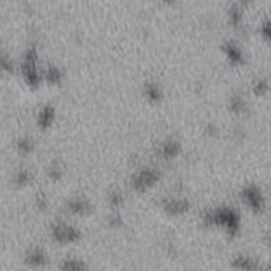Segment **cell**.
Here are the masks:
<instances>
[{"label":"cell","mask_w":271,"mask_h":271,"mask_svg":"<svg viewBox=\"0 0 271 271\" xmlns=\"http://www.w3.org/2000/svg\"><path fill=\"white\" fill-rule=\"evenodd\" d=\"M62 176H64V170H62V166L59 164H52L50 166V170H48V178L52 181V182H58L62 180Z\"/></svg>","instance_id":"23"},{"label":"cell","mask_w":271,"mask_h":271,"mask_svg":"<svg viewBox=\"0 0 271 271\" xmlns=\"http://www.w3.org/2000/svg\"><path fill=\"white\" fill-rule=\"evenodd\" d=\"M65 208H67V211L74 218H86L92 212V204L89 203V200L81 198V197H74L68 200L67 204H65Z\"/></svg>","instance_id":"7"},{"label":"cell","mask_w":271,"mask_h":271,"mask_svg":"<svg viewBox=\"0 0 271 271\" xmlns=\"http://www.w3.org/2000/svg\"><path fill=\"white\" fill-rule=\"evenodd\" d=\"M16 149L20 151L22 156H29L34 152V142L30 138H21V140H18V143H16Z\"/></svg>","instance_id":"20"},{"label":"cell","mask_w":271,"mask_h":271,"mask_svg":"<svg viewBox=\"0 0 271 271\" xmlns=\"http://www.w3.org/2000/svg\"><path fill=\"white\" fill-rule=\"evenodd\" d=\"M241 198L248 204V208L252 212L260 214L265 210V197L264 194H262V189L256 184H248L246 188L241 190Z\"/></svg>","instance_id":"5"},{"label":"cell","mask_w":271,"mask_h":271,"mask_svg":"<svg viewBox=\"0 0 271 271\" xmlns=\"http://www.w3.org/2000/svg\"><path fill=\"white\" fill-rule=\"evenodd\" d=\"M203 224L206 227H222L228 235L235 236L240 232L241 227V219L240 214L228 206H220L212 211H208L203 216Z\"/></svg>","instance_id":"1"},{"label":"cell","mask_w":271,"mask_h":271,"mask_svg":"<svg viewBox=\"0 0 271 271\" xmlns=\"http://www.w3.org/2000/svg\"><path fill=\"white\" fill-rule=\"evenodd\" d=\"M165 4H168V5H172V4H174V0H164Z\"/></svg>","instance_id":"28"},{"label":"cell","mask_w":271,"mask_h":271,"mask_svg":"<svg viewBox=\"0 0 271 271\" xmlns=\"http://www.w3.org/2000/svg\"><path fill=\"white\" fill-rule=\"evenodd\" d=\"M232 266L236 268V270H241V271H254V270H258V268H260L258 262H256L252 257L244 256V254L233 257Z\"/></svg>","instance_id":"11"},{"label":"cell","mask_w":271,"mask_h":271,"mask_svg":"<svg viewBox=\"0 0 271 271\" xmlns=\"http://www.w3.org/2000/svg\"><path fill=\"white\" fill-rule=\"evenodd\" d=\"M224 54H226L227 60L233 65V67H241V65H244L246 62V58H244V52L241 51V48L233 42H227L224 44L222 48Z\"/></svg>","instance_id":"8"},{"label":"cell","mask_w":271,"mask_h":271,"mask_svg":"<svg viewBox=\"0 0 271 271\" xmlns=\"http://www.w3.org/2000/svg\"><path fill=\"white\" fill-rule=\"evenodd\" d=\"M268 90H270V82L266 78H258L252 84V92H254V96L257 97H265L268 94Z\"/></svg>","instance_id":"18"},{"label":"cell","mask_w":271,"mask_h":271,"mask_svg":"<svg viewBox=\"0 0 271 271\" xmlns=\"http://www.w3.org/2000/svg\"><path fill=\"white\" fill-rule=\"evenodd\" d=\"M181 154V143L178 140H166L160 146V156L165 160H172Z\"/></svg>","instance_id":"10"},{"label":"cell","mask_w":271,"mask_h":271,"mask_svg":"<svg viewBox=\"0 0 271 271\" xmlns=\"http://www.w3.org/2000/svg\"><path fill=\"white\" fill-rule=\"evenodd\" d=\"M258 32H260L262 38H264L265 42H270V40H271V27H270V22H268V21H265L264 24H262Z\"/></svg>","instance_id":"25"},{"label":"cell","mask_w":271,"mask_h":271,"mask_svg":"<svg viewBox=\"0 0 271 271\" xmlns=\"http://www.w3.org/2000/svg\"><path fill=\"white\" fill-rule=\"evenodd\" d=\"M108 226H110L111 228H120V227H122V216H120L118 210H114L113 212L110 214Z\"/></svg>","instance_id":"24"},{"label":"cell","mask_w":271,"mask_h":271,"mask_svg":"<svg viewBox=\"0 0 271 271\" xmlns=\"http://www.w3.org/2000/svg\"><path fill=\"white\" fill-rule=\"evenodd\" d=\"M59 266L60 270H65V271H81V270L89 268L86 262H82L80 258H65Z\"/></svg>","instance_id":"16"},{"label":"cell","mask_w":271,"mask_h":271,"mask_svg":"<svg viewBox=\"0 0 271 271\" xmlns=\"http://www.w3.org/2000/svg\"><path fill=\"white\" fill-rule=\"evenodd\" d=\"M250 2H252V0H241V5H242V6H246V5H249Z\"/></svg>","instance_id":"27"},{"label":"cell","mask_w":271,"mask_h":271,"mask_svg":"<svg viewBox=\"0 0 271 271\" xmlns=\"http://www.w3.org/2000/svg\"><path fill=\"white\" fill-rule=\"evenodd\" d=\"M108 203H110V206L113 208V210H119L120 206H122V203H124L122 194H120L119 190L110 192V195H108Z\"/></svg>","instance_id":"22"},{"label":"cell","mask_w":271,"mask_h":271,"mask_svg":"<svg viewBox=\"0 0 271 271\" xmlns=\"http://www.w3.org/2000/svg\"><path fill=\"white\" fill-rule=\"evenodd\" d=\"M228 110H230V113L236 114V116H241V114L246 113L248 104H246V100L242 98V96L233 94V96L230 97V100H228Z\"/></svg>","instance_id":"15"},{"label":"cell","mask_w":271,"mask_h":271,"mask_svg":"<svg viewBox=\"0 0 271 271\" xmlns=\"http://www.w3.org/2000/svg\"><path fill=\"white\" fill-rule=\"evenodd\" d=\"M51 238L58 244H74L81 240V230L72 224L56 222L51 227Z\"/></svg>","instance_id":"3"},{"label":"cell","mask_w":271,"mask_h":271,"mask_svg":"<svg viewBox=\"0 0 271 271\" xmlns=\"http://www.w3.org/2000/svg\"><path fill=\"white\" fill-rule=\"evenodd\" d=\"M36 206H38V210H46V206H48V200H46L44 195H38L36 197Z\"/></svg>","instance_id":"26"},{"label":"cell","mask_w":271,"mask_h":271,"mask_svg":"<svg viewBox=\"0 0 271 271\" xmlns=\"http://www.w3.org/2000/svg\"><path fill=\"white\" fill-rule=\"evenodd\" d=\"M160 178H162L160 172L156 170V168H143V170H140L136 174H134L132 188L138 194H144L149 189H152L154 186L160 181Z\"/></svg>","instance_id":"4"},{"label":"cell","mask_w":271,"mask_h":271,"mask_svg":"<svg viewBox=\"0 0 271 271\" xmlns=\"http://www.w3.org/2000/svg\"><path fill=\"white\" fill-rule=\"evenodd\" d=\"M14 64L12 58L5 52H0V73H13Z\"/></svg>","instance_id":"21"},{"label":"cell","mask_w":271,"mask_h":271,"mask_svg":"<svg viewBox=\"0 0 271 271\" xmlns=\"http://www.w3.org/2000/svg\"><path fill=\"white\" fill-rule=\"evenodd\" d=\"M42 78L44 80L46 84H50V86H59L64 80V73L59 67H56V65H48V67L43 70Z\"/></svg>","instance_id":"12"},{"label":"cell","mask_w":271,"mask_h":271,"mask_svg":"<svg viewBox=\"0 0 271 271\" xmlns=\"http://www.w3.org/2000/svg\"><path fill=\"white\" fill-rule=\"evenodd\" d=\"M144 97L148 98L149 104H160L162 98H164V92L160 89V86H158L157 82H152V81H149L146 82V86H144Z\"/></svg>","instance_id":"14"},{"label":"cell","mask_w":271,"mask_h":271,"mask_svg":"<svg viewBox=\"0 0 271 271\" xmlns=\"http://www.w3.org/2000/svg\"><path fill=\"white\" fill-rule=\"evenodd\" d=\"M162 208L164 211L172 218H180L182 214H186L190 210V202L188 198H180V197H173V198H165L162 202Z\"/></svg>","instance_id":"6"},{"label":"cell","mask_w":271,"mask_h":271,"mask_svg":"<svg viewBox=\"0 0 271 271\" xmlns=\"http://www.w3.org/2000/svg\"><path fill=\"white\" fill-rule=\"evenodd\" d=\"M228 21L230 24L235 27V29H240L242 26V8L238 5H233L228 12Z\"/></svg>","instance_id":"17"},{"label":"cell","mask_w":271,"mask_h":271,"mask_svg":"<svg viewBox=\"0 0 271 271\" xmlns=\"http://www.w3.org/2000/svg\"><path fill=\"white\" fill-rule=\"evenodd\" d=\"M32 181V174L27 172V170H18L14 173V178H13V182L18 186V188H26V186H29Z\"/></svg>","instance_id":"19"},{"label":"cell","mask_w":271,"mask_h":271,"mask_svg":"<svg viewBox=\"0 0 271 271\" xmlns=\"http://www.w3.org/2000/svg\"><path fill=\"white\" fill-rule=\"evenodd\" d=\"M21 73L26 84L30 89H38L43 82L42 72L38 68V52L35 48H29L24 54V59L21 64Z\"/></svg>","instance_id":"2"},{"label":"cell","mask_w":271,"mask_h":271,"mask_svg":"<svg viewBox=\"0 0 271 271\" xmlns=\"http://www.w3.org/2000/svg\"><path fill=\"white\" fill-rule=\"evenodd\" d=\"M56 120V110L51 105H44L40 111L38 116H36V124H38V128L42 130H48L52 127Z\"/></svg>","instance_id":"9"},{"label":"cell","mask_w":271,"mask_h":271,"mask_svg":"<svg viewBox=\"0 0 271 271\" xmlns=\"http://www.w3.org/2000/svg\"><path fill=\"white\" fill-rule=\"evenodd\" d=\"M46 262H48V256L42 249H30L26 256V264L32 268H40L46 265Z\"/></svg>","instance_id":"13"}]
</instances>
